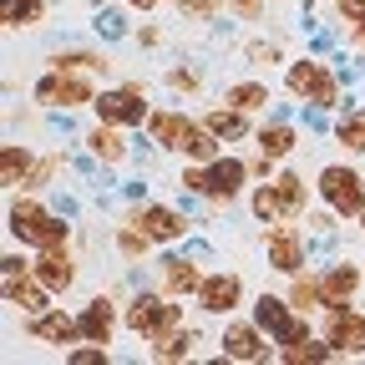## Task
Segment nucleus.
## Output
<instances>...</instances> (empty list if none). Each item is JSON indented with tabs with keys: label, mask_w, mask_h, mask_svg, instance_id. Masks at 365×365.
Returning <instances> with one entry per match:
<instances>
[{
	"label": "nucleus",
	"mask_w": 365,
	"mask_h": 365,
	"mask_svg": "<svg viewBox=\"0 0 365 365\" xmlns=\"http://www.w3.org/2000/svg\"><path fill=\"white\" fill-rule=\"evenodd\" d=\"M76 325H81V340H91V345H107V340H112V325H117L112 299H91V304L76 314Z\"/></svg>",
	"instance_id": "obj_14"
},
{
	"label": "nucleus",
	"mask_w": 365,
	"mask_h": 365,
	"mask_svg": "<svg viewBox=\"0 0 365 365\" xmlns=\"http://www.w3.org/2000/svg\"><path fill=\"white\" fill-rule=\"evenodd\" d=\"M279 355H284V365H314V360H330L335 345H330V340H299V345H289V350H279Z\"/></svg>",
	"instance_id": "obj_23"
},
{
	"label": "nucleus",
	"mask_w": 365,
	"mask_h": 365,
	"mask_svg": "<svg viewBox=\"0 0 365 365\" xmlns=\"http://www.w3.org/2000/svg\"><path fill=\"white\" fill-rule=\"evenodd\" d=\"M284 86H289V97L314 102V107H330L335 102V76L319 66V61H294L289 76H284Z\"/></svg>",
	"instance_id": "obj_6"
},
{
	"label": "nucleus",
	"mask_w": 365,
	"mask_h": 365,
	"mask_svg": "<svg viewBox=\"0 0 365 365\" xmlns=\"http://www.w3.org/2000/svg\"><path fill=\"white\" fill-rule=\"evenodd\" d=\"M319 284H325V304L335 309V304H345V299L360 289V269H355V264H335Z\"/></svg>",
	"instance_id": "obj_20"
},
{
	"label": "nucleus",
	"mask_w": 365,
	"mask_h": 365,
	"mask_svg": "<svg viewBox=\"0 0 365 365\" xmlns=\"http://www.w3.org/2000/svg\"><path fill=\"white\" fill-rule=\"evenodd\" d=\"M203 279H198V269L188 264V259H168L163 264V289L168 294H188V289H198Z\"/></svg>",
	"instance_id": "obj_21"
},
{
	"label": "nucleus",
	"mask_w": 365,
	"mask_h": 365,
	"mask_svg": "<svg viewBox=\"0 0 365 365\" xmlns=\"http://www.w3.org/2000/svg\"><path fill=\"white\" fill-rule=\"evenodd\" d=\"M182 153H188L193 163H213V158H218V143H213V132L203 127V132H193V143L182 148Z\"/></svg>",
	"instance_id": "obj_31"
},
{
	"label": "nucleus",
	"mask_w": 365,
	"mask_h": 365,
	"mask_svg": "<svg viewBox=\"0 0 365 365\" xmlns=\"http://www.w3.org/2000/svg\"><path fill=\"white\" fill-rule=\"evenodd\" d=\"M335 137H340V148H345V153H365V112H350V117L340 122Z\"/></svg>",
	"instance_id": "obj_27"
},
{
	"label": "nucleus",
	"mask_w": 365,
	"mask_h": 365,
	"mask_svg": "<svg viewBox=\"0 0 365 365\" xmlns=\"http://www.w3.org/2000/svg\"><path fill=\"white\" fill-rule=\"evenodd\" d=\"M340 11H345L350 21H365V0H340Z\"/></svg>",
	"instance_id": "obj_34"
},
{
	"label": "nucleus",
	"mask_w": 365,
	"mask_h": 365,
	"mask_svg": "<svg viewBox=\"0 0 365 365\" xmlns=\"http://www.w3.org/2000/svg\"><path fill=\"white\" fill-rule=\"evenodd\" d=\"M127 6H137V11H153V6H158V0H127Z\"/></svg>",
	"instance_id": "obj_37"
},
{
	"label": "nucleus",
	"mask_w": 365,
	"mask_h": 365,
	"mask_svg": "<svg viewBox=\"0 0 365 365\" xmlns=\"http://www.w3.org/2000/svg\"><path fill=\"white\" fill-rule=\"evenodd\" d=\"M102 112V122H112V127H132V122H148L153 112H148V102H143V91L137 86H117V91H102L97 102H91Z\"/></svg>",
	"instance_id": "obj_9"
},
{
	"label": "nucleus",
	"mask_w": 365,
	"mask_h": 365,
	"mask_svg": "<svg viewBox=\"0 0 365 365\" xmlns=\"http://www.w3.org/2000/svg\"><path fill=\"white\" fill-rule=\"evenodd\" d=\"M223 355L228 360H269V350H264L254 325H228L223 330Z\"/></svg>",
	"instance_id": "obj_16"
},
{
	"label": "nucleus",
	"mask_w": 365,
	"mask_h": 365,
	"mask_svg": "<svg viewBox=\"0 0 365 365\" xmlns=\"http://www.w3.org/2000/svg\"><path fill=\"white\" fill-rule=\"evenodd\" d=\"M259 143H264V153H269V158H284V153L294 148V132H289L284 122H274V127H264V132H259Z\"/></svg>",
	"instance_id": "obj_29"
},
{
	"label": "nucleus",
	"mask_w": 365,
	"mask_h": 365,
	"mask_svg": "<svg viewBox=\"0 0 365 365\" xmlns=\"http://www.w3.org/2000/svg\"><path fill=\"white\" fill-rule=\"evenodd\" d=\"M304 208V182L294 178V173H284V178H274V182H264V188L254 193V218H289V213H299Z\"/></svg>",
	"instance_id": "obj_5"
},
{
	"label": "nucleus",
	"mask_w": 365,
	"mask_h": 365,
	"mask_svg": "<svg viewBox=\"0 0 365 365\" xmlns=\"http://www.w3.org/2000/svg\"><path fill=\"white\" fill-rule=\"evenodd\" d=\"M249 56H254V61H274L279 51H274V46H264V41H259V46H249Z\"/></svg>",
	"instance_id": "obj_36"
},
{
	"label": "nucleus",
	"mask_w": 365,
	"mask_h": 365,
	"mask_svg": "<svg viewBox=\"0 0 365 365\" xmlns=\"http://www.w3.org/2000/svg\"><path fill=\"white\" fill-rule=\"evenodd\" d=\"M36 102H51V107H81V102H97V91L86 86V76L76 71H56V76H41L36 81Z\"/></svg>",
	"instance_id": "obj_8"
},
{
	"label": "nucleus",
	"mask_w": 365,
	"mask_h": 365,
	"mask_svg": "<svg viewBox=\"0 0 365 365\" xmlns=\"http://www.w3.org/2000/svg\"><path fill=\"white\" fill-rule=\"evenodd\" d=\"M355 46H365V21H355Z\"/></svg>",
	"instance_id": "obj_38"
},
{
	"label": "nucleus",
	"mask_w": 365,
	"mask_h": 365,
	"mask_svg": "<svg viewBox=\"0 0 365 365\" xmlns=\"http://www.w3.org/2000/svg\"><path fill=\"white\" fill-rule=\"evenodd\" d=\"M264 102H269V91H264V86H259V81H249V86H244V81H239V86H234V91H228V107H239V112H259V107H264Z\"/></svg>",
	"instance_id": "obj_28"
},
{
	"label": "nucleus",
	"mask_w": 365,
	"mask_h": 365,
	"mask_svg": "<svg viewBox=\"0 0 365 365\" xmlns=\"http://www.w3.org/2000/svg\"><path fill=\"white\" fill-rule=\"evenodd\" d=\"M325 340L335 345V355H365V314L335 304L330 309V325H325Z\"/></svg>",
	"instance_id": "obj_10"
},
{
	"label": "nucleus",
	"mask_w": 365,
	"mask_h": 365,
	"mask_svg": "<svg viewBox=\"0 0 365 365\" xmlns=\"http://www.w3.org/2000/svg\"><path fill=\"white\" fill-rule=\"evenodd\" d=\"M294 304H299V309L325 304V284H319V279H299V284H294Z\"/></svg>",
	"instance_id": "obj_32"
},
{
	"label": "nucleus",
	"mask_w": 365,
	"mask_h": 365,
	"mask_svg": "<svg viewBox=\"0 0 365 365\" xmlns=\"http://www.w3.org/2000/svg\"><path fill=\"white\" fill-rule=\"evenodd\" d=\"M360 223H365V213H360Z\"/></svg>",
	"instance_id": "obj_39"
},
{
	"label": "nucleus",
	"mask_w": 365,
	"mask_h": 365,
	"mask_svg": "<svg viewBox=\"0 0 365 365\" xmlns=\"http://www.w3.org/2000/svg\"><path fill=\"white\" fill-rule=\"evenodd\" d=\"M41 0H0V21L6 26H31V21H41Z\"/></svg>",
	"instance_id": "obj_24"
},
{
	"label": "nucleus",
	"mask_w": 365,
	"mask_h": 365,
	"mask_svg": "<svg viewBox=\"0 0 365 365\" xmlns=\"http://www.w3.org/2000/svg\"><path fill=\"white\" fill-rule=\"evenodd\" d=\"M0 294H6L11 304H21V309H31V314H41L46 304H51V299H46L51 289H46V284L36 279V274L26 279V269H21V274H6V284H0Z\"/></svg>",
	"instance_id": "obj_12"
},
{
	"label": "nucleus",
	"mask_w": 365,
	"mask_h": 365,
	"mask_svg": "<svg viewBox=\"0 0 365 365\" xmlns=\"http://www.w3.org/2000/svg\"><path fill=\"white\" fill-rule=\"evenodd\" d=\"M244 178H249V163L244 158H213L203 173L198 168L182 173V182H188L193 193H208V198H234L244 188Z\"/></svg>",
	"instance_id": "obj_2"
},
{
	"label": "nucleus",
	"mask_w": 365,
	"mask_h": 365,
	"mask_svg": "<svg viewBox=\"0 0 365 365\" xmlns=\"http://www.w3.org/2000/svg\"><path fill=\"white\" fill-rule=\"evenodd\" d=\"M203 127H208V132H223V137H239V132H244V112H239V107H228V112H213Z\"/></svg>",
	"instance_id": "obj_30"
},
{
	"label": "nucleus",
	"mask_w": 365,
	"mask_h": 365,
	"mask_svg": "<svg viewBox=\"0 0 365 365\" xmlns=\"http://www.w3.org/2000/svg\"><path fill=\"white\" fill-rule=\"evenodd\" d=\"M269 269L299 274V269H304V244H299L294 234H274V239H269Z\"/></svg>",
	"instance_id": "obj_18"
},
{
	"label": "nucleus",
	"mask_w": 365,
	"mask_h": 365,
	"mask_svg": "<svg viewBox=\"0 0 365 365\" xmlns=\"http://www.w3.org/2000/svg\"><path fill=\"white\" fill-rule=\"evenodd\" d=\"M71 360H76V365H102L107 355H102V350H71Z\"/></svg>",
	"instance_id": "obj_33"
},
{
	"label": "nucleus",
	"mask_w": 365,
	"mask_h": 365,
	"mask_svg": "<svg viewBox=\"0 0 365 365\" xmlns=\"http://www.w3.org/2000/svg\"><path fill=\"white\" fill-rule=\"evenodd\" d=\"M182 11H188V16H208L213 0H182Z\"/></svg>",
	"instance_id": "obj_35"
},
{
	"label": "nucleus",
	"mask_w": 365,
	"mask_h": 365,
	"mask_svg": "<svg viewBox=\"0 0 365 365\" xmlns=\"http://www.w3.org/2000/svg\"><path fill=\"white\" fill-rule=\"evenodd\" d=\"M259 325L274 335V345H279V350H289V345L309 340V325H304L299 314H289V309H284V299H274V294H264V299H259Z\"/></svg>",
	"instance_id": "obj_7"
},
{
	"label": "nucleus",
	"mask_w": 365,
	"mask_h": 365,
	"mask_svg": "<svg viewBox=\"0 0 365 365\" xmlns=\"http://www.w3.org/2000/svg\"><path fill=\"white\" fill-rule=\"evenodd\" d=\"M143 234L148 239H182L188 234V223H182V213H173V208H143Z\"/></svg>",
	"instance_id": "obj_19"
},
{
	"label": "nucleus",
	"mask_w": 365,
	"mask_h": 365,
	"mask_svg": "<svg viewBox=\"0 0 365 365\" xmlns=\"http://www.w3.org/2000/svg\"><path fill=\"white\" fill-rule=\"evenodd\" d=\"M31 274H36L46 289H66V284H71V259L61 254V244H56V249H41V259L31 264Z\"/></svg>",
	"instance_id": "obj_17"
},
{
	"label": "nucleus",
	"mask_w": 365,
	"mask_h": 365,
	"mask_svg": "<svg viewBox=\"0 0 365 365\" xmlns=\"http://www.w3.org/2000/svg\"><path fill=\"white\" fill-rule=\"evenodd\" d=\"M193 335H163V340H153V360H188L193 355Z\"/></svg>",
	"instance_id": "obj_26"
},
{
	"label": "nucleus",
	"mask_w": 365,
	"mask_h": 365,
	"mask_svg": "<svg viewBox=\"0 0 365 365\" xmlns=\"http://www.w3.org/2000/svg\"><path fill=\"white\" fill-rule=\"evenodd\" d=\"M31 335L36 340H46V345H71L76 335H81V325L71 314H56V309H41L36 319H31Z\"/></svg>",
	"instance_id": "obj_15"
},
{
	"label": "nucleus",
	"mask_w": 365,
	"mask_h": 365,
	"mask_svg": "<svg viewBox=\"0 0 365 365\" xmlns=\"http://www.w3.org/2000/svg\"><path fill=\"white\" fill-rule=\"evenodd\" d=\"M319 193H325V203L345 218H360L365 213V178L355 168H325L319 173Z\"/></svg>",
	"instance_id": "obj_3"
},
{
	"label": "nucleus",
	"mask_w": 365,
	"mask_h": 365,
	"mask_svg": "<svg viewBox=\"0 0 365 365\" xmlns=\"http://www.w3.org/2000/svg\"><path fill=\"white\" fill-rule=\"evenodd\" d=\"M31 168H36V163H31V153H26L21 143H11V148H6V158H0V182H21Z\"/></svg>",
	"instance_id": "obj_25"
},
{
	"label": "nucleus",
	"mask_w": 365,
	"mask_h": 365,
	"mask_svg": "<svg viewBox=\"0 0 365 365\" xmlns=\"http://www.w3.org/2000/svg\"><path fill=\"white\" fill-rule=\"evenodd\" d=\"M11 234H16L21 244H36V249H56V244L66 239V223L51 218L36 198H16V203H11Z\"/></svg>",
	"instance_id": "obj_1"
},
{
	"label": "nucleus",
	"mask_w": 365,
	"mask_h": 365,
	"mask_svg": "<svg viewBox=\"0 0 365 365\" xmlns=\"http://www.w3.org/2000/svg\"><path fill=\"white\" fill-rule=\"evenodd\" d=\"M86 143H91V153H97L102 163H122V153H127L122 132H112V122H107V127H97V132L86 137Z\"/></svg>",
	"instance_id": "obj_22"
},
{
	"label": "nucleus",
	"mask_w": 365,
	"mask_h": 365,
	"mask_svg": "<svg viewBox=\"0 0 365 365\" xmlns=\"http://www.w3.org/2000/svg\"><path fill=\"white\" fill-rule=\"evenodd\" d=\"M193 294H198V304L208 314H228V309L244 299V279H239V274H203V284Z\"/></svg>",
	"instance_id": "obj_11"
},
{
	"label": "nucleus",
	"mask_w": 365,
	"mask_h": 365,
	"mask_svg": "<svg viewBox=\"0 0 365 365\" xmlns=\"http://www.w3.org/2000/svg\"><path fill=\"white\" fill-rule=\"evenodd\" d=\"M178 319H182V309L168 304V299H158V294H143V299H132V304H127V330L148 335V340L173 335V330H178Z\"/></svg>",
	"instance_id": "obj_4"
},
{
	"label": "nucleus",
	"mask_w": 365,
	"mask_h": 365,
	"mask_svg": "<svg viewBox=\"0 0 365 365\" xmlns=\"http://www.w3.org/2000/svg\"><path fill=\"white\" fill-rule=\"evenodd\" d=\"M148 132H153V143H163V148H188L198 127L182 117V112H153L148 117Z\"/></svg>",
	"instance_id": "obj_13"
}]
</instances>
